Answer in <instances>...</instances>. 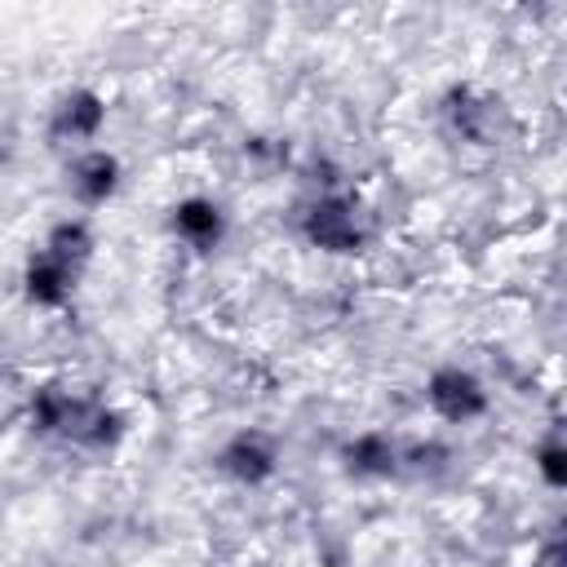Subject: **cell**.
<instances>
[{
  "label": "cell",
  "instance_id": "12",
  "mask_svg": "<svg viewBox=\"0 0 567 567\" xmlns=\"http://www.w3.org/2000/svg\"><path fill=\"white\" fill-rule=\"evenodd\" d=\"M532 470L540 474V483H545L549 492H563V487H567V443H563V425H558V421L536 439V447H532Z\"/></svg>",
  "mask_w": 567,
  "mask_h": 567
},
{
  "label": "cell",
  "instance_id": "3",
  "mask_svg": "<svg viewBox=\"0 0 567 567\" xmlns=\"http://www.w3.org/2000/svg\"><path fill=\"white\" fill-rule=\"evenodd\" d=\"M297 235L323 257H359L372 239V217L354 195L323 186L297 208Z\"/></svg>",
  "mask_w": 567,
  "mask_h": 567
},
{
  "label": "cell",
  "instance_id": "5",
  "mask_svg": "<svg viewBox=\"0 0 567 567\" xmlns=\"http://www.w3.org/2000/svg\"><path fill=\"white\" fill-rule=\"evenodd\" d=\"M106 128V97L89 84H71L62 89L53 102H49V120H44V133L53 146L62 151H84V146H97Z\"/></svg>",
  "mask_w": 567,
  "mask_h": 567
},
{
  "label": "cell",
  "instance_id": "7",
  "mask_svg": "<svg viewBox=\"0 0 567 567\" xmlns=\"http://www.w3.org/2000/svg\"><path fill=\"white\" fill-rule=\"evenodd\" d=\"M124 186V164L115 151L106 146H84L66 159V195L75 199V208L97 213L106 208Z\"/></svg>",
  "mask_w": 567,
  "mask_h": 567
},
{
  "label": "cell",
  "instance_id": "6",
  "mask_svg": "<svg viewBox=\"0 0 567 567\" xmlns=\"http://www.w3.org/2000/svg\"><path fill=\"white\" fill-rule=\"evenodd\" d=\"M425 403L439 421L447 425H470L478 416H487L492 408V390L487 381L465 368V363H439L430 377H425Z\"/></svg>",
  "mask_w": 567,
  "mask_h": 567
},
{
  "label": "cell",
  "instance_id": "4",
  "mask_svg": "<svg viewBox=\"0 0 567 567\" xmlns=\"http://www.w3.org/2000/svg\"><path fill=\"white\" fill-rule=\"evenodd\" d=\"M213 465L235 487H266L284 465V443L261 425H244L213 452Z\"/></svg>",
  "mask_w": 567,
  "mask_h": 567
},
{
  "label": "cell",
  "instance_id": "1",
  "mask_svg": "<svg viewBox=\"0 0 567 567\" xmlns=\"http://www.w3.org/2000/svg\"><path fill=\"white\" fill-rule=\"evenodd\" d=\"M27 421L35 434L62 439L80 452H115L128 434V421L120 408L71 385H40L27 403Z\"/></svg>",
  "mask_w": 567,
  "mask_h": 567
},
{
  "label": "cell",
  "instance_id": "10",
  "mask_svg": "<svg viewBox=\"0 0 567 567\" xmlns=\"http://www.w3.org/2000/svg\"><path fill=\"white\" fill-rule=\"evenodd\" d=\"M337 461H341V470L350 478L385 483V478H399L403 474V443L390 430H359V434H350L341 443Z\"/></svg>",
  "mask_w": 567,
  "mask_h": 567
},
{
  "label": "cell",
  "instance_id": "9",
  "mask_svg": "<svg viewBox=\"0 0 567 567\" xmlns=\"http://www.w3.org/2000/svg\"><path fill=\"white\" fill-rule=\"evenodd\" d=\"M80 275H84V270L58 261L53 252H44V248L35 244V248L27 252V261H22V297H27V306H35V310H62V306H71L75 292H80Z\"/></svg>",
  "mask_w": 567,
  "mask_h": 567
},
{
  "label": "cell",
  "instance_id": "14",
  "mask_svg": "<svg viewBox=\"0 0 567 567\" xmlns=\"http://www.w3.org/2000/svg\"><path fill=\"white\" fill-rule=\"evenodd\" d=\"M532 567H567V545H563V527H549L545 540L532 554Z\"/></svg>",
  "mask_w": 567,
  "mask_h": 567
},
{
  "label": "cell",
  "instance_id": "2",
  "mask_svg": "<svg viewBox=\"0 0 567 567\" xmlns=\"http://www.w3.org/2000/svg\"><path fill=\"white\" fill-rule=\"evenodd\" d=\"M439 128L447 142L456 146H470V151H496L509 142L514 133V111L509 102L487 89V84H474V80H456L443 89L439 97Z\"/></svg>",
  "mask_w": 567,
  "mask_h": 567
},
{
  "label": "cell",
  "instance_id": "13",
  "mask_svg": "<svg viewBox=\"0 0 567 567\" xmlns=\"http://www.w3.org/2000/svg\"><path fill=\"white\" fill-rule=\"evenodd\" d=\"M447 461H452V452L439 443V439H425V443H403V474H425V478H434L439 470H447Z\"/></svg>",
  "mask_w": 567,
  "mask_h": 567
},
{
  "label": "cell",
  "instance_id": "11",
  "mask_svg": "<svg viewBox=\"0 0 567 567\" xmlns=\"http://www.w3.org/2000/svg\"><path fill=\"white\" fill-rule=\"evenodd\" d=\"M40 248H44V252H53L58 261H66V266L84 270V266L93 261V252H97V230H93V221H89V217L66 213V217H58V221L44 230Z\"/></svg>",
  "mask_w": 567,
  "mask_h": 567
},
{
  "label": "cell",
  "instance_id": "8",
  "mask_svg": "<svg viewBox=\"0 0 567 567\" xmlns=\"http://www.w3.org/2000/svg\"><path fill=\"white\" fill-rule=\"evenodd\" d=\"M226 230H230V217L213 195H182L168 208V235L195 257H213L226 244Z\"/></svg>",
  "mask_w": 567,
  "mask_h": 567
}]
</instances>
